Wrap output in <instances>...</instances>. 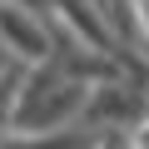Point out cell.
<instances>
[{"label": "cell", "mask_w": 149, "mask_h": 149, "mask_svg": "<svg viewBox=\"0 0 149 149\" xmlns=\"http://www.w3.org/2000/svg\"><path fill=\"white\" fill-rule=\"evenodd\" d=\"M139 5V25H144V35H149V0H134Z\"/></svg>", "instance_id": "obj_2"}, {"label": "cell", "mask_w": 149, "mask_h": 149, "mask_svg": "<svg viewBox=\"0 0 149 149\" xmlns=\"http://www.w3.org/2000/svg\"><path fill=\"white\" fill-rule=\"evenodd\" d=\"M0 40H5L15 55H25V60L45 55V30L25 15V5H10V0H0Z\"/></svg>", "instance_id": "obj_1"}]
</instances>
